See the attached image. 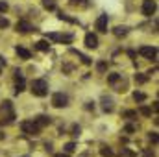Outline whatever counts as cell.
<instances>
[{
  "mask_svg": "<svg viewBox=\"0 0 159 157\" xmlns=\"http://www.w3.org/2000/svg\"><path fill=\"white\" fill-rule=\"evenodd\" d=\"M144 157H154V152H150V150H144Z\"/></svg>",
  "mask_w": 159,
  "mask_h": 157,
  "instance_id": "35",
  "label": "cell"
},
{
  "mask_svg": "<svg viewBox=\"0 0 159 157\" xmlns=\"http://www.w3.org/2000/svg\"><path fill=\"white\" fill-rule=\"evenodd\" d=\"M34 122H35V124L39 126L41 129H43V128H44V126H48V124H50L52 120H50V117H46V115H39V117L34 118Z\"/></svg>",
  "mask_w": 159,
  "mask_h": 157,
  "instance_id": "13",
  "label": "cell"
},
{
  "mask_svg": "<svg viewBox=\"0 0 159 157\" xmlns=\"http://www.w3.org/2000/svg\"><path fill=\"white\" fill-rule=\"evenodd\" d=\"M156 9H157V4L154 2V0H144V4H143V15L144 17H152L154 13H156Z\"/></svg>",
  "mask_w": 159,
  "mask_h": 157,
  "instance_id": "8",
  "label": "cell"
},
{
  "mask_svg": "<svg viewBox=\"0 0 159 157\" xmlns=\"http://www.w3.org/2000/svg\"><path fill=\"white\" fill-rule=\"evenodd\" d=\"M52 105L54 107H67L69 105V96L65 94V92H56L54 96H52Z\"/></svg>",
  "mask_w": 159,
  "mask_h": 157,
  "instance_id": "5",
  "label": "cell"
},
{
  "mask_svg": "<svg viewBox=\"0 0 159 157\" xmlns=\"http://www.w3.org/2000/svg\"><path fill=\"white\" fill-rule=\"evenodd\" d=\"M22 91H24V76H22V72L15 70V94L22 92Z\"/></svg>",
  "mask_w": 159,
  "mask_h": 157,
  "instance_id": "11",
  "label": "cell"
},
{
  "mask_svg": "<svg viewBox=\"0 0 159 157\" xmlns=\"http://www.w3.org/2000/svg\"><path fill=\"white\" fill-rule=\"evenodd\" d=\"M139 54H141L143 57L150 59V61H156V59H157V48H156V46H141V48H139Z\"/></svg>",
  "mask_w": 159,
  "mask_h": 157,
  "instance_id": "6",
  "label": "cell"
},
{
  "mask_svg": "<svg viewBox=\"0 0 159 157\" xmlns=\"http://www.w3.org/2000/svg\"><path fill=\"white\" fill-rule=\"evenodd\" d=\"M63 150H65L63 154H69V155H70V154H72V152L76 150V144H74V142H67V144L63 146Z\"/></svg>",
  "mask_w": 159,
  "mask_h": 157,
  "instance_id": "23",
  "label": "cell"
},
{
  "mask_svg": "<svg viewBox=\"0 0 159 157\" xmlns=\"http://www.w3.org/2000/svg\"><path fill=\"white\" fill-rule=\"evenodd\" d=\"M46 41H56V43H63V44H70L74 41V35L72 34H46Z\"/></svg>",
  "mask_w": 159,
  "mask_h": 157,
  "instance_id": "3",
  "label": "cell"
},
{
  "mask_svg": "<svg viewBox=\"0 0 159 157\" xmlns=\"http://www.w3.org/2000/svg\"><path fill=\"white\" fill-rule=\"evenodd\" d=\"M32 92H34V96H46L48 94V83H46V79H34L32 81Z\"/></svg>",
  "mask_w": 159,
  "mask_h": 157,
  "instance_id": "2",
  "label": "cell"
},
{
  "mask_svg": "<svg viewBox=\"0 0 159 157\" xmlns=\"http://www.w3.org/2000/svg\"><path fill=\"white\" fill-rule=\"evenodd\" d=\"M148 137H150V141H152V142H154V144H157V142H159L157 131H150V135H148Z\"/></svg>",
  "mask_w": 159,
  "mask_h": 157,
  "instance_id": "31",
  "label": "cell"
},
{
  "mask_svg": "<svg viewBox=\"0 0 159 157\" xmlns=\"http://www.w3.org/2000/svg\"><path fill=\"white\" fill-rule=\"evenodd\" d=\"M54 157H70V155H69V154H56Z\"/></svg>",
  "mask_w": 159,
  "mask_h": 157,
  "instance_id": "37",
  "label": "cell"
},
{
  "mask_svg": "<svg viewBox=\"0 0 159 157\" xmlns=\"http://www.w3.org/2000/svg\"><path fill=\"white\" fill-rule=\"evenodd\" d=\"M15 122V109L9 100L0 104V126H9Z\"/></svg>",
  "mask_w": 159,
  "mask_h": 157,
  "instance_id": "1",
  "label": "cell"
},
{
  "mask_svg": "<svg viewBox=\"0 0 159 157\" xmlns=\"http://www.w3.org/2000/svg\"><path fill=\"white\" fill-rule=\"evenodd\" d=\"M122 155H126V157H133L135 154H133V152H129L128 148H122Z\"/></svg>",
  "mask_w": 159,
  "mask_h": 157,
  "instance_id": "32",
  "label": "cell"
},
{
  "mask_svg": "<svg viewBox=\"0 0 159 157\" xmlns=\"http://www.w3.org/2000/svg\"><path fill=\"white\" fill-rule=\"evenodd\" d=\"M148 74H135V81H137V83H146V81H148Z\"/></svg>",
  "mask_w": 159,
  "mask_h": 157,
  "instance_id": "25",
  "label": "cell"
},
{
  "mask_svg": "<svg viewBox=\"0 0 159 157\" xmlns=\"http://www.w3.org/2000/svg\"><path fill=\"white\" fill-rule=\"evenodd\" d=\"M9 26V20L4 17V15H0V30H4V28H7Z\"/></svg>",
  "mask_w": 159,
  "mask_h": 157,
  "instance_id": "27",
  "label": "cell"
},
{
  "mask_svg": "<svg viewBox=\"0 0 159 157\" xmlns=\"http://www.w3.org/2000/svg\"><path fill=\"white\" fill-rule=\"evenodd\" d=\"M57 19H59V20H65V22H70V24H80V22H78V19H72V17L65 15L63 11H59V13H57Z\"/></svg>",
  "mask_w": 159,
  "mask_h": 157,
  "instance_id": "18",
  "label": "cell"
},
{
  "mask_svg": "<svg viewBox=\"0 0 159 157\" xmlns=\"http://www.w3.org/2000/svg\"><path fill=\"white\" fill-rule=\"evenodd\" d=\"M2 139H4V133H2V131H0V141H2Z\"/></svg>",
  "mask_w": 159,
  "mask_h": 157,
  "instance_id": "39",
  "label": "cell"
},
{
  "mask_svg": "<svg viewBox=\"0 0 159 157\" xmlns=\"http://www.w3.org/2000/svg\"><path fill=\"white\" fill-rule=\"evenodd\" d=\"M4 65H6V59H4V57L0 56V67H4Z\"/></svg>",
  "mask_w": 159,
  "mask_h": 157,
  "instance_id": "38",
  "label": "cell"
},
{
  "mask_svg": "<svg viewBox=\"0 0 159 157\" xmlns=\"http://www.w3.org/2000/svg\"><path fill=\"white\" fill-rule=\"evenodd\" d=\"M124 131H126V133H133V131H135V126H131V124H128V126L124 128Z\"/></svg>",
  "mask_w": 159,
  "mask_h": 157,
  "instance_id": "33",
  "label": "cell"
},
{
  "mask_svg": "<svg viewBox=\"0 0 159 157\" xmlns=\"http://www.w3.org/2000/svg\"><path fill=\"white\" fill-rule=\"evenodd\" d=\"M43 2V7L48 9V11H56V0H41Z\"/></svg>",
  "mask_w": 159,
  "mask_h": 157,
  "instance_id": "20",
  "label": "cell"
},
{
  "mask_svg": "<svg viewBox=\"0 0 159 157\" xmlns=\"http://www.w3.org/2000/svg\"><path fill=\"white\" fill-rule=\"evenodd\" d=\"M85 109H94V104H93V102H87V105H85Z\"/></svg>",
  "mask_w": 159,
  "mask_h": 157,
  "instance_id": "36",
  "label": "cell"
},
{
  "mask_svg": "<svg viewBox=\"0 0 159 157\" xmlns=\"http://www.w3.org/2000/svg\"><path fill=\"white\" fill-rule=\"evenodd\" d=\"M100 155H102V157H113V150H111L109 146H106V144H104V146L100 148Z\"/></svg>",
  "mask_w": 159,
  "mask_h": 157,
  "instance_id": "22",
  "label": "cell"
},
{
  "mask_svg": "<svg viewBox=\"0 0 159 157\" xmlns=\"http://www.w3.org/2000/svg\"><path fill=\"white\" fill-rule=\"evenodd\" d=\"M124 118H129V120L137 118V111H124Z\"/></svg>",
  "mask_w": 159,
  "mask_h": 157,
  "instance_id": "30",
  "label": "cell"
},
{
  "mask_svg": "<svg viewBox=\"0 0 159 157\" xmlns=\"http://www.w3.org/2000/svg\"><path fill=\"white\" fill-rule=\"evenodd\" d=\"M139 111H141V115H144V117H150V115H152V109H150V107H146V105H143Z\"/></svg>",
  "mask_w": 159,
  "mask_h": 157,
  "instance_id": "28",
  "label": "cell"
},
{
  "mask_svg": "<svg viewBox=\"0 0 159 157\" xmlns=\"http://www.w3.org/2000/svg\"><path fill=\"white\" fill-rule=\"evenodd\" d=\"M133 98H135V102H144V100H146V94L141 92V91H135V92H133Z\"/></svg>",
  "mask_w": 159,
  "mask_h": 157,
  "instance_id": "24",
  "label": "cell"
},
{
  "mask_svg": "<svg viewBox=\"0 0 159 157\" xmlns=\"http://www.w3.org/2000/svg\"><path fill=\"white\" fill-rule=\"evenodd\" d=\"M107 22H109V19H107V15L104 13V15H100V17L96 19V24H94V28H96L98 32L106 34V32H107Z\"/></svg>",
  "mask_w": 159,
  "mask_h": 157,
  "instance_id": "10",
  "label": "cell"
},
{
  "mask_svg": "<svg viewBox=\"0 0 159 157\" xmlns=\"http://www.w3.org/2000/svg\"><path fill=\"white\" fill-rule=\"evenodd\" d=\"M24 157H28V155H24Z\"/></svg>",
  "mask_w": 159,
  "mask_h": 157,
  "instance_id": "41",
  "label": "cell"
},
{
  "mask_svg": "<svg viewBox=\"0 0 159 157\" xmlns=\"http://www.w3.org/2000/svg\"><path fill=\"white\" fill-rule=\"evenodd\" d=\"M69 4H70L72 7H80V9L89 7V0H69Z\"/></svg>",
  "mask_w": 159,
  "mask_h": 157,
  "instance_id": "15",
  "label": "cell"
},
{
  "mask_svg": "<svg viewBox=\"0 0 159 157\" xmlns=\"http://www.w3.org/2000/svg\"><path fill=\"white\" fill-rule=\"evenodd\" d=\"M15 52H17V56H20L22 59H30V57H32V52L26 50V48H22V46H17Z\"/></svg>",
  "mask_w": 159,
  "mask_h": 157,
  "instance_id": "16",
  "label": "cell"
},
{
  "mask_svg": "<svg viewBox=\"0 0 159 157\" xmlns=\"http://www.w3.org/2000/svg\"><path fill=\"white\" fill-rule=\"evenodd\" d=\"M15 28H17V32H19V34H30V32H37V28H35V26H34L32 22H28L26 19L19 20Z\"/></svg>",
  "mask_w": 159,
  "mask_h": 157,
  "instance_id": "7",
  "label": "cell"
},
{
  "mask_svg": "<svg viewBox=\"0 0 159 157\" xmlns=\"http://www.w3.org/2000/svg\"><path fill=\"white\" fill-rule=\"evenodd\" d=\"M35 48L41 50V52H48V50H50V44H48V41L46 39H41V41L35 43Z\"/></svg>",
  "mask_w": 159,
  "mask_h": 157,
  "instance_id": "19",
  "label": "cell"
},
{
  "mask_svg": "<svg viewBox=\"0 0 159 157\" xmlns=\"http://www.w3.org/2000/svg\"><path fill=\"white\" fill-rule=\"evenodd\" d=\"M7 9H9V4L6 0H0V13H6Z\"/></svg>",
  "mask_w": 159,
  "mask_h": 157,
  "instance_id": "29",
  "label": "cell"
},
{
  "mask_svg": "<svg viewBox=\"0 0 159 157\" xmlns=\"http://www.w3.org/2000/svg\"><path fill=\"white\" fill-rule=\"evenodd\" d=\"M85 46L94 50V48L98 46V37H96L94 34H87V35H85Z\"/></svg>",
  "mask_w": 159,
  "mask_h": 157,
  "instance_id": "12",
  "label": "cell"
},
{
  "mask_svg": "<svg viewBox=\"0 0 159 157\" xmlns=\"http://www.w3.org/2000/svg\"><path fill=\"white\" fill-rule=\"evenodd\" d=\"M0 70H2V67H0Z\"/></svg>",
  "mask_w": 159,
  "mask_h": 157,
  "instance_id": "40",
  "label": "cell"
},
{
  "mask_svg": "<svg viewBox=\"0 0 159 157\" xmlns=\"http://www.w3.org/2000/svg\"><path fill=\"white\" fill-rule=\"evenodd\" d=\"M70 52H72V54H76V56H78L80 59H81V63H83V65H91V59H89V57H87V56H83V54H81V52H80V50H74V48H72V50H70Z\"/></svg>",
  "mask_w": 159,
  "mask_h": 157,
  "instance_id": "21",
  "label": "cell"
},
{
  "mask_svg": "<svg viewBox=\"0 0 159 157\" xmlns=\"http://www.w3.org/2000/svg\"><path fill=\"white\" fill-rule=\"evenodd\" d=\"M128 32H129L128 26H117V28H113V35H115V37H126Z\"/></svg>",
  "mask_w": 159,
  "mask_h": 157,
  "instance_id": "14",
  "label": "cell"
},
{
  "mask_svg": "<svg viewBox=\"0 0 159 157\" xmlns=\"http://www.w3.org/2000/svg\"><path fill=\"white\" fill-rule=\"evenodd\" d=\"M96 69H98V72H106V70H107V63H106V61H98Z\"/></svg>",
  "mask_w": 159,
  "mask_h": 157,
  "instance_id": "26",
  "label": "cell"
},
{
  "mask_svg": "<svg viewBox=\"0 0 159 157\" xmlns=\"http://www.w3.org/2000/svg\"><path fill=\"white\" fill-rule=\"evenodd\" d=\"M20 129H22V133H26V135H39L41 133V128L34 122V120H24L22 124H20Z\"/></svg>",
  "mask_w": 159,
  "mask_h": 157,
  "instance_id": "4",
  "label": "cell"
},
{
  "mask_svg": "<svg viewBox=\"0 0 159 157\" xmlns=\"http://www.w3.org/2000/svg\"><path fill=\"white\" fill-rule=\"evenodd\" d=\"M100 105H102V111L104 113H113V109H115V102L109 96H102L100 98Z\"/></svg>",
  "mask_w": 159,
  "mask_h": 157,
  "instance_id": "9",
  "label": "cell"
},
{
  "mask_svg": "<svg viewBox=\"0 0 159 157\" xmlns=\"http://www.w3.org/2000/svg\"><path fill=\"white\" fill-rule=\"evenodd\" d=\"M72 135H74V137H78L80 135V126H76V124L72 126Z\"/></svg>",
  "mask_w": 159,
  "mask_h": 157,
  "instance_id": "34",
  "label": "cell"
},
{
  "mask_svg": "<svg viewBox=\"0 0 159 157\" xmlns=\"http://www.w3.org/2000/svg\"><path fill=\"white\" fill-rule=\"evenodd\" d=\"M120 79H122V74H119V72H113V74H109V76H107V83L115 87Z\"/></svg>",
  "mask_w": 159,
  "mask_h": 157,
  "instance_id": "17",
  "label": "cell"
}]
</instances>
